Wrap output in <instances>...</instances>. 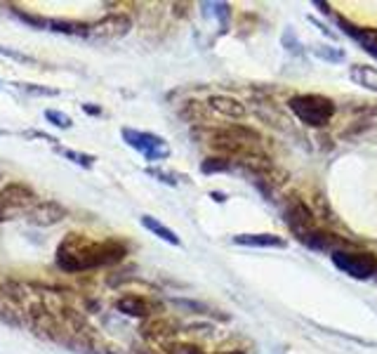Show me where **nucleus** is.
Here are the masks:
<instances>
[{
    "mask_svg": "<svg viewBox=\"0 0 377 354\" xmlns=\"http://www.w3.org/2000/svg\"><path fill=\"white\" fill-rule=\"evenodd\" d=\"M128 255V246L118 239L94 241L83 234H67L57 246V267L69 274L118 265Z\"/></svg>",
    "mask_w": 377,
    "mask_h": 354,
    "instance_id": "1",
    "label": "nucleus"
},
{
    "mask_svg": "<svg viewBox=\"0 0 377 354\" xmlns=\"http://www.w3.org/2000/svg\"><path fill=\"white\" fill-rule=\"evenodd\" d=\"M288 106L307 128H326L337 111L335 102L323 95H295L288 99Z\"/></svg>",
    "mask_w": 377,
    "mask_h": 354,
    "instance_id": "2",
    "label": "nucleus"
},
{
    "mask_svg": "<svg viewBox=\"0 0 377 354\" xmlns=\"http://www.w3.org/2000/svg\"><path fill=\"white\" fill-rule=\"evenodd\" d=\"M40 199L24 182H10L0 189V225L17 218H26Z\"/></svg>",
    "mask_w": 377,
    "mask_h": 354,
    "instance_id": "3",
    "label": "nucleus"
},
{
    "mask_svg": "<svg viewBox=\"0 0 377 354\" xmlns=\"http://www.w3.org/2000/svg\"><path fill=\"white\" fill-rule=\"evenodd\" d=\"M333 265L344 272L346 277L366 281L375 277L377 272V255L375 253H351V250H335L330 253Z\"/></svg>",
    "mask_w": 377,
    "mask_h": 354,
    "instance_id": "4",
    "label": "nucleus"
},
{
    "mask_svg": "<svg viewBox=\"0 0 377 354\" xmlns=\"http://www.w3.org/2000/svg\"><path fill=\"white\" fill-rule=\"evenodd\" d=\"M123 142L128 147H133L135 152H140L146 161L151 163H158V161H165L170 156V147L163 137L153 135V133H144V130H135V128H123Z\"/></svg>",
    "mask_w": 377,
    "mask_h": 354,
    "instance_id": "5",
    "label": "nucleus"
},
{
    "mask_svg": "<svg viewBox=\"0 0 377 354\" xmlns=\"http://www.w3.org/2000/svg\"><path fill=\"white\" fill-rule=\"evenodd\" d=\"M133 29V19L123 12H113V15L101 17L99 22L90 24V40H97V43H109V40H118L123 35L130 33Z\"/></svg>",
    "mask_w": 377,
    "mask_h": 354,
    "instance_id": "6",
    "label": "nucleus"
},
{
    "mask_svg": "<svg viewBox=\"0 0 377 354\" xmlns=\"http://www.w3.org/2000/svg\"><path fill=\"white\" fill-rule=\"evenodd\" d=\"M67 220V208L57 201H38L26 215V222L33 227H55L59 222Z\"/></svg>",
    "mask_w": 377,
    "mask_h": 354,
    "instance_id": "7",
    "label": "nucleus"
},
{
    "mask_svg": "<svg viewBox=\"0 0 377 354\" xmlns=\"http://www.w3.org/2000/svg\"><path fill=\"white\" fill-rule=\"evenodd\" d=\"M116 309L125 316H135V319H146L153 314V305L142 296H121L116 300Z\"/></svg>",
    "mask_w": 377,
    "mask_h": 354,
    "instance_id": "8",
    "label": "nucleus"
},
{
    "mask_svg": "<svg viewBox=\"0 0 377 354\" xmlns=\"http://www.w3.org/2000/svg\"><path fill=\"white\" fill-rule=\"evenodd\" d=\"M233 243L248 248H285V241L276 234H236Z\"/></svg>",
    "mask_w": 377,
    "mask_h": 354,
    "instance_id": "9",
    "label": "nucleus"
},
{
    "mask_svg": "<svg viewBox=\"0 0 377 354\" xmlns=\"http://www.w3.org/2000/svg\"><path fill=\"white\" fill-rule=\"evenodd\" d=\"M208 106L212 111L222 113V116H229V118H243L245 116V106L241 104L238 99L233 97H226V95H212L208 99Z\"/></svg>",
    "mask_w": 377,
    "mask_h": 354,
    "instance_id": "10",
    "label": "nucleus"
},
{
    "mask_svg": "<svg viewBox=\"0 0 377 354\" xmlns=\"http://www.w3.org/2000/svg\"><path fill=\"white\" fill-rule=\"evenodd\" d=\"M175 326H170L167 321H149L142 326V335L149 343H158V345H170V338L175 335Z\"/></svg>",
    "mask_w": 377,
    "mask_h": 354,
    "instance_id": "11",
    "label": "nucleus"
},
{
    "mask_svg": "<svg viewBox=\"0 0 377 354\" xmlns=\"http://www.w3.org/2000/svg\"><path fill=\"white\" fill-rule=\"evenodd\" d=\"M337 26L342 29L349 38H354L356 43H361V47L377 43V31H375V29H361V26H356V24H351L349 19H344V17H337Z\"/></svg>",
    "mask_w": 377,
    "mask_h": 354,
    "instance_id": "12",
    "label": "nucleus"
},
{
    "mask_svg": "<svg viewBox=\"0 0 377 354\" xmlns=\"http://www.w3.org/2000/svg\"><path fill=\"white\" fill-rule=\"evenodd\" d=\"M349 78L356 83V86L377 92V69L375 67H368V64H354V67L349 69Z\"/></svg>",
    "mask_w": 377,
    "mask_h": 354,
    "instance_id": "13",
    "label": "nucleus"
},
{
    "mask_svg": "<svg viewBox=\"0 0 377 354\" xmlns=\"http://www.w3.org/2000/svg\"><path fill=\"white\" fill-rule=\"evenodd\" d=\"M0 321H5L12 328L26 326V316H24V312L17 307L15 303H10V300L5 298L3 293H0Z\"/></svg>",
    "mask_w": 377,
    "mask_h": 354,
    "instance_id": "14",
    "label": "nucleus"
},
{
    "mask_svg": "<svg viewBox=\"0 0 377 354\" xmlns=\"http://www.w3.org/2000/svg\"><path fill=\"white\" fill-rule=\"evenodd\" d=\"M142 227H144V230H149L151 234H156L158 239H163L165 243H170V246H182V241H179L177 234L172 232L170 227H165L160 220L151 218V215H142Z\"/></svg>",
    "mask_w": 377,
    "mask_h": 354,
    "instance_id": "15",
    "label": "nucleus"
},
{
    "mask_svg": "<svg viewBox=\"0 0 377 354\" xmlns=\"http://www.w3.org/2000/svg\"><path fill=\"white\" fill-rule=\"evenodd\" d=\"M47 31L67 33V35H87L90 33V24H85V22H69V19H50Z\"/></svg>",
    "mask_w": 377,
    "mask_h": 354,
    "instance_id": "16",
    "label": "nucleus"
},
{
    "mask_svg": "<svg viewBox=\"0 0 377 354\" xmlns=\"http://www.w3.org/2000/svg\"><path fill=\"white\" fill-rule=\"evenodd\" d=\"M55 152L64 159H69L71 163L81 166V168H92L94 166V156L92 154H85V152H74V149H64V147H55Z\"/></svg>",
    "mask_w": 377,
    "mask_h": 354,
    "instance_id": "17",
    "label": "nucleus"
},
{
    "mask_svg": "<svg viewBox=\"0 0 377 354\" xmlns=\"http://www.w3.org/2000/svg\"><path fill=\"white\" fill-rule=\"evenodd\" d=\"M201 170L206 172V175H212V172H229L231 170V161L224 159V156H212V159L203 161Z\"/></svg>",
    "mask_w": 377,
    "mask_h": 354,
    "instance_id": "18",
    "label": "nucleus"
},
{
    "mask_svg": "<svg viewBox=\"0 0 377 354\" xmlns=\"http://www.w3.org/2000/svg\"><path fill=\"white\" fill-rule=\"evenodd\" d=\"M12 15H15L19 22L28 24L31 29H47L50 26V19H45V17H40V15H33V12H24L19 8H12Z\"/></svg>",
    "mask_w": 377,
    "mask_h": 354,
    "instance_id": "19",
    "label": "nucleus"
},
{
    "mask_svg": "<svg viewBox=\"0 0 377 354\" xmlns=\"http://www.w3.org/2000/svg\"><path fill=\"white\" fill-rule=\"evenodd\" d=\"M45 121H47V123H52L55 128H62V130L74 128V121H71L69 113L57 111V109H47V111H45Z\"/></svg>",
    "mask_w": 377,
    "mask_h": 354,
    "instance_id": "20",
    "label": "nucleus"
},
{
    "mask_svg": "<svg viewBox=\"0 0 377 354\" xmlns=\"http://www.w3.org/2000/svg\"><path fill=\"white\" fill-rule=\"evenodd\" d=\"M17 88L24 90L28 95H38V97H57L59 90L55 88H45V86H35V83H17Z\"/></svg>",
    "mask_w": 377,
    "mask_h": 354,
    "instance_id": "21",
    "label": "nucleus"
},
{
    "mask_svg": "<svg viewBox=\"0 0 377 354\" xmlns=\"http://www.w3.org/2000/svg\"><path fill=\"white\" fill-rule=\"evenodd\" d=\"M163 350H165L167 354H208V352H203L201 347L187 345V343H170V345H165Z\"/></svg>",
    "mask_w": 377,
    "mask_h": 354,
    "instance_id": "22",
    "label": "nucleus"
},
{
    "mask_svg": "<svg viewBox=\"0 0 377 354\" xmlns=\"http://www.w3.org/2000/svg\"><path fill=\"white\" fill-rule=\"evenodd\" d=\"M316 55L326 62H342L344 59V52L342 50H328V47H316Z\"/></svg>",
    "mask_w": 377,
    "mask_h": 354,
    "instance_id": "23",
    "label": "nucleus"
},
{
    "mask_svg": "<svg viewBox=\"0 0 377 354\" xmlns=\"http://www.w3.org/2000/svg\"><path fill=\"white\" fill-rule=\"evenodd\" d=\"M149 175H153V177H158L160 182H165V184H170V187H175L177 184V179H175V175L172 172H165V170H158V168H149Z\"/></svg>",
    "mask_w": 377,
    "mask_h": 354,
    "instance_id": "24",
    "label": "nucleus"
},
{
    "mask_svg": "<svg viewBox=\"0 0 377 354\" xmlns=\"http://www.w3.org/2000/svg\"><path fill=\"white\" fill-rule=\"evenodd\" d=\"M0 55H8V57L17 59V62H24V64H38L33 57H28V55H22V52H15V50H10V47H0Z\"/></svg>",
    "mask_w": 377,
    "mask_h": 354,
    "instance_id": "25",
    "label": "nucleus"
},
{
    "mask_svg": "<svg viewBox=\"0 0 377 354\" xmlns=\"http://www.w3.org/2000/svg\"><path fill=\"white\" fill-rule=\"evenodd\" d=\"M314 5H316V8H321V12H323V15H333L330 5H328V3H323V0H314Z\"/></svg>",
    "mask_w": 377,
    "mask_h": 354,
    "instance_id": "26",
    "label": "nucleus"
},
{
    "mask_svg": "<svg viewBox=\"0 0 377 354\" xmlns=\"http://www.w3.org/2000/svg\"><path fill=\"white\" fill-rule=\"evenodd\" d=\"M83 109H85L90 116H99V113H101L99 106H92V104H83Z\"/></svg>",
    "mask_w": 377,
    "mask_h": 354,
    "instance_id": "27",
    "label": "nucleus"
},
{
    "mask_svg": "<svg viewBox=\"0 0 377 354\" xmlns=\"http://www.w3.org/2000/svg\"><path fill=\"white\" fill-rule=\"evenodd\" d=\"M363 50H366L368 55H373V57L377 59V43H373V45H366V47H363Z\"/></svg>",
    "mask_w": 377,
    "mask_h": 354,
    "instance_id": "28",
    "label": "nucleus"
},
{
    "mask_svg": "<svg viewBox=\"0 0 377 354\" xmlns=\"http://www.w3.org/2000/svg\"><path fill=\"white\" fill-rule=\"evenodd\" d=\"M210 196H212V199L217 201V203H224V201H226V196H224V194H219V191H212Z\"/></svg>",
    "mask_w": 377,
    "mask_h": 354,
    "instance_id": "29",
    "label": "nucleus"
},
{
    "mask_svg": "<svg viewBox=\"0 0 377 354\" xmlns=\"http://www.w3.org/2000/svg\"><path fill=\"white\" fill-rule=\"evenodd\" d=\"M222 354H243V352H222Z\"/></svg>",
    "mask_w": 377,
    "mask_h": 354,
    "instance_id": "30",
    "label": "nucleus"
},
{
    "mask_svg": "<svg viewBox=\"0 0 377 354\" xmlns=\"http://www.w3.org/2000/svg\"><path fill=\"white\" fill-rule=\"evenodd\" d=\"M0 182H3V172H0Z\"/></svg>",
    "mask_w": 377,
    "mask_h": 354,
    "instance_id": "31",
    "label": "nucleus"
}]
</instances>
